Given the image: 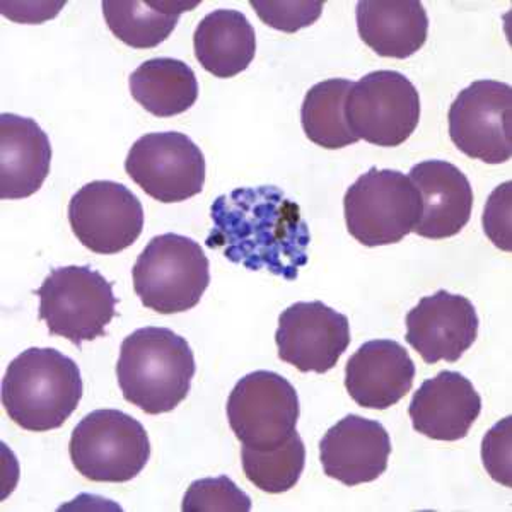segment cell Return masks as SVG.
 I'll return each mask as SVG.
<instances>
[{"instance_id": "cell-4", "label": "cell", "mask_w": 512, "mask_h": 512, "mask_svg": "<svg viewBox=\"0 0 512 512\" xmlns=\"http://www.w3.org/2000/svg\"><path fill=\"white\" fill-rule=\"evenodd\" d=\"M140 303L159 315L195 308L210 284L209 258L197 241L180 234H161L147 243L134 270Z\"/></svg>"}, {"instance_id": "cell-26", "label": "cell", "mask_w": 512, "mask_h": 512, "mask_svg": "<svg viewBox=\"0 0 512 512\" xmlns=\"http://www.w3.org/2000/svg\"><path fill=\"white\" fill-rule=\"evenodd\" d=\"M185 512H248L250 495L229 477L202 478L188 487L183 497Z\"/></svg>"}, {"instance_id": "cell-12", "label": "cell", "mask_w": 512, "mask_h": 512, "mask_svg": "<svg viewBox=\"0 0 512 512\" xmlns=\"http://www.w3.org/2000/svg\"><path fill=\"white\" fill-rule=\"evenodd\" d=\"M69 222L88 250L117 255L142 234L144 207L122 183L93 181L70 198Z\"/></svg>"}, {"instance_id": "cell-7", "label": "cell", "mask_w": 512, "mask_h": 512, "mask_svg": "<svg viewBox=\"0 0 512 512\" xmlns=\"http://www.w3.org/2000/svg\"><path fill=\"white\" fill-rule=\"evenodd\" d=\"M72 465L82 477L103 483L134 480L151 458L144 425L120 410H94L76 425L69 443Z\"/></svg>"}, {"instance_id": "cell-8", "label": "cell", "mask_w": 512, "mask_h": 512, "mask_svg": "<svg viewBox=\"0 0 512 512\" xmlns=\"http://www.w3.org/2000/svg\"><path fill=\"white\" fill-rule=\"evenodd\" d=\"M345 117L357 139L379 147L402 146L420 122L419 91L396 70H376L352 84Z\"/></svg>"}, {"instance_id": "cell-27", "label": "cell", "mask_w": 512, "mask_h": 512, "mask_svg": "<svg viewBox=\"0 0 512 512\" xmlns=\"http://www.w3.org/2000/svg\"><path fill=\"white\" fill-rule=\"evenodd\" d=\"M250 6L255 9L258 18L263 23L284 31V33H296V31L308 28L320 19L323 11V2H262L253 0Z\"/></svg>"}, {"instance_id": "cell-1", "label": "cell", "mask_w": 512, "mask_h": 512, "mask_svg": "<svg viewBox=\"0 0 512 512\" xmlns=\"http://www.w3.org/2000/svg\"><path fill=\"white\" fill-rule=\"evenodd\" d=\"M214 227L205 245L248 270L296 280L311 243L301 209L277 187L236 188L210 207Z\"/></svg>"}, {"instance_id": "cell-17", "label": "cell", "mask_w": 512, "mask_h": 512, "mask_svg": "<svg viewBox=\"0 0 512 512\" xmlns=\"http://www.w3.org/2000/svg\"><path fill=\"white\" fill-rule=\"evenodd\" d=\"M408 412L415 431L451 443L468 436L482 412V398L463 374L441 371L422 383Z\"/></svg>"}, {"instance_id": "cell-25", "label": "cell", "mask_w": 512, "mask_h": 512, "mask_svg": "<svg viewBox=\"0 0 512 512\" xmlns=\"http://www.w3.org/2000/svg\"><path fill=\"white\" fill-rule=\"evenodd\" d=\"M241 463L248 480L267 494L294 489L306 465L303 437L292 432L286 443L272 449L241 448Z\"/></svg>"}, {"instance_id": "cell-15", "label": "cell", "mask_w": 512, "mask_h": 512, "mask_svg": "<svg viewBox=\"0 0 512 512\" xmlns=\"http://www.w3.org/2000/svg\"><path fill=\"white\" fill-rule=\"evenodd\" d=\"M390 454V434L383 424L361 415L338 420L320 441L323 472L347 487L378 480L388 468Z\"/></svg>"}, {"instance_id": "cell-18", "label": "cell", "mask_w": 512, "mask_h": 512, "mask_svg": "<svg viewBox=\"0 0 512 512\" xmlns=\"http://www.w3.org/2000/svg\"><path fill=\"white\" fill-rule=\"evenodd\" d=\"M422 198V216L415 234L427 239L453 238L470 222L473 190L454 164L431 159L415 164L408 176Z\"/></svg>"}, {"instance_id": "cell-16", "label": "cell", "mask_w": 512, "mask_h": 512, "mask_svg": "<svg viewBox=\"0 0 512 512\" xmlns=\"http://www.w3.org/2000/svg\"><path fill=\"white\" fill-rule=\"evenodd\" d=\"M415 364L395 340L361 345L345 366V388L359 407L386 410L412 390Z\"/></svg>"}, {"instance_id": "cell-28", "label": "cell", "mask_w": 512, "mask_h": 512, "mask_svg": "<svg viewBox=\"0 0 512 512\" xmlns=\"http://www.w3.org/2000/svg\"><path fill=\"white\" fill-rule=\"evenodd\" d=\"M511 427L512 419L501 420L483 437L482 460L485 470L495 482L511 487Z\"/></svg>"}, {"instance_id": "cell-5", "label": "cell", "mask_w": 512, "mask_h": 512, "mask_svg": "<svg viewBox=\"0 0 512 512\" xmlns=\"http://www.w3.org/2000/svg\"><path fill=\"white\" fill-rule=\"evenodd\" d=\"M344 214L350 236L361 245H395L414 233L422 198L402 171L371 168L345 193Z\"/></svg>"}, {"instance_id": "cell-20", "label": "cell", "mask_w": 512, "mask_h": 512, "mask_svg": "<svg viewBox=\"0 0 512 512\" xmlns=\"http://www.w3.org/2000/svg\"><path fill=\"white\" fill-rule=\"evenodd\" d=\"M355 18L361 40L379 57L408 59L427 41L429 18L419 0H362Z\"/></svg>"}, {"instance_id": "cell-14", "label": "cell", "mask_w": 512, "mask_h": 512, "mask_svg": "<svg viewBox=\"0 0 512 512\" xmlns=\"http://www.w3.org/2000/svg\"><path fill=\"white\" fill-rule=\"evenodd\" d=\"M407 342L427 364L460 361L478 337L477 309L465 296L437 291L407 315Z\"/></svg>"}, {"instance_id": "cell-6", "label": "cell", "mask_w": 512, "mask_h": 512, "mask_svg": "<svg viewBox=\"0 0 512 512\" xmlns=\"http://www.w3.org/2000/svg\"><path fill=\"white\" fill-rule=\"evenodd\" d=\"M35 294L40 297L38 318L47 323L48 332L79 349L105 337L106 326L117 316L113 284L89 265L55 268Z\"/></svg>"}, {"instance_id": "cell-13", "label": "cell", "mask_w": 512, "mask_h": 512, "mask_svg": "<svg viewBox=\"0 0 512 512\" xmlns=\"http://www.w3.org/2000/svg\"><path fill=\"white\" fill-rule=\"evenodd\" d=\"M275 344L280 361L297 371L328 373L349 349V318L321 301L292 304L279 316Z\"/></svg>"}, {"instance_id": "cell-3", "label": "cell", "mask_w": 512, "mask_h": 512, "mask_svg": "<svg viewBox=\"0 0 512 512\" xmlns=\"http://www.w3.org/2000/svg\"><path fill=\"white\" fill-rule=\"evenodd\" d=\"M84 393L76 362L55 349L24 350L2 378V407L24 431H55L76 412Z\"/></svg>"}, {"instance_id": "cell-19", "label": "cell", "mask_w": 512, "mask_h": 512, "mask_svg": "<svg viewBox=\"0 0 512 512\" xmlns=\"http://www.w3.org/2000/svg\"><path fill=\"white\" fill-rule=\"evenodd\" d=\"M52 144L31 118L0 115V198L21 200L35 195L50 173Z\"/></svg>"}, {"instance_id": "cell-22", "label": "cell", "mask_w": 512, "mask_h": 512, "mask_svg": "<svg viewBox=\"0 0 512 512\" xmlns=\"http://www.w3.org/2000/svg\"><path fill=\"white\" fill-rule=\"evenodd\" d=\"M128 84L132 98L154 117L181 115L198 99V81L192 67L168 57L139 65L130 74Z\"/></svg>"}, {"instance_id": "cell-11", "label": "cell", "mask_w": 512, "mask_h": 512, "mask_svg": "<svg viewBox=\"0 0 512 512\" xmlns=\"http://www.w3.org/2000/svg\"><path fill=\"white\" fill-rule=\"evenodd\" d=\"M449 137L468 158L507 163L512 156V88L482 79L463 89L449 108Z\"/></svg>"}, {"instance_id": "cell-24", "label": "cell", "mask_w": 512, "mask_h": 512, "mask_svg": "<svg viewBox=\"0 0 512 512\" xmlns=\"http://www.w3.org/2000/svg\"><path fill=\"white\" fill-rule=\"evenodd\" d=\"M350 89L349 79H328L318 82L306 93L301 123L304 134L316 146L335 151L359 142L345 117V101Z\"/></svg>"}, {"instance_id": "cell-9", "label": "cell", "mask_w": 512, "mask_h": 512, "mask_svg": "<svg viewBox=\"0 0 512 512\" xmlns=\"http://www.w3.org/2000/svg\"><path fill=\"white\" fill-rule=\"evenodd\" d=\"M226 412L239 443L251 449H272L296 431L301 405L296 388L284 376L255 371L236 383Z\"/></svg>"}, {"instance_id": "cell-2", "label": "cell", "mask_w": 512, "mask_h": 512, "mask_svg": "<svg viewBox=\"0 0 512 512\" xmlns=\"http://www.w3.org/2000/svg\"><path fill=\"white\" fill-rule=\"evenodd\" d=\"M195 371L192 347L169 328H140L120 347L117 378L123 398L149 415L173 412L190 393Z\"/></svg>"}, {"instance_id": "cell-10", "label": "cell", "mask_w": 512, "mask_h": 512, "mask_svg": "<svg viewBox=\"0 0 512 512\" xmlns=\"http://www.w3.org/2000/svg\"><path fill=\"white\" fill-rule=\"evenodd\" d=\"M125 171L149 197L163 204L185 202L204 190V154L180 132L140 137L128 151Z\"/></svg>"}, {"instance_id": "cell-21", "label": "cell", "mask_w": 512, "mask_h": 512, "mask_svg": "<svg viewBox=\"0 0 512 512\" xmlns=\"http://www.w3.org/2000/svg\"><path fill=\"white\" fill-rule=\"evenodd\" d=\"M193 50L200 65L212 76L231 79L255 59L256 35L243 12L217 9L198 23Z\"/></svg>"}, {"instance_id": "cell-29", "label": "cell", "mask_w": 512, "mask_h": 512, "mask_svg": "<svg viewBox=\"0 0 512 512\" xmlns=\"http://www.w3.org/2000/svg\"><path fill=\"white\" fill-rule=\"evenodd\" d=\"M511 181L495 188L483 212V229L497 248L511 251Z\"/></svg>"}, {"instance_id": "cell-23", "label": "cell", "mask_w": 512, "mask_h": 512, "mask_svg": "<svg viewBox=\"0 0 512 512\" xmlns=\"http://www.w3.org/2000/svg\"><path fill=\"white\" fill-rule=\"evenodd\" d=\"M200 2H142V0H105L103 16L111 33L128 47L137 50L156 48L175 31L183 12L192 11Z\"/></svg>"}]
</instances>
